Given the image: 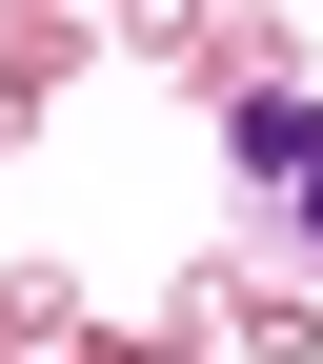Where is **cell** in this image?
<instances>
[{"label":"cell","mask_w":323,"mask_h":364,"mask_svg":"<svg viewBox=\"0 0 323 364\" xmlns=\"http://www.w3.org/2000/svg\"><path fill=\"white\" fill-rule=\"evenodd\" d=\"M222 142H243V203H263V223H283V243L323 263V102H303V81H263Z\"/></svg>","instance_id":"cell-1"}]
</instances>
